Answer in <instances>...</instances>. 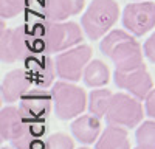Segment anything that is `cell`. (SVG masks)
Here are the masks:
<instances>
[{
  "mask_svg": "<svg viewBox=\"0 0 155 149\" xmlns=\"http://www.w3.org/2000/svg\"><path fill=\"white\" fill-rule=\"evenodd\" d=\"M118 17L120 5L115 0H92L81 17V25L88 39L98 41L110 31Z\"/></svg>",
  "mask_w": 155,
  "mask_h": 149,
  "instance_id": "3957f363",
  "label": "cell"
},
{
  "mask_svg": "<svg viewBox=\"0 0 155 149\" xmlns=\"http://www.w3.org/2000/svg\"><path fill=\"white\" fill-rule=\"evenodd\" d=\"M113 93L109 89H98V90H92L88 96V109L93 115L96 117H106L107 109L110 106Z\"/></svg>",
  "mask_w": 155,
  "mask_h": 149,
  "instance_id": "d6986e66",
  "label": "cell"
},
{
  "mask_svg": "<svg viewBox=\"0 0 155 149\" xmlns=\"http://www.w3.org/2000/svg\"><path fill=\"white\" fill-rule=\"evenodd\" d=\"M53 95L51 92L42 89H30L20 98V110L28 120L33 121H44L48 118L53 109Z\"/></svg>",
  "mask_w": 155,
  "mask_h": 149,
  "instance_id": "30bf717a",
  "label": "cell"
},
{
  "mask_svg": "<svg viewBox=\"0 0 155 149\" xmlns=\"http://www.w3.org/2000/svg\"><path fill=\"white\" fill-rule=\"evenodd\" d=\"M73 147H74L73 140L64 132L50 135L45 141V149H73Z\"/></svg>",
  "mask_w": 155,
  "mask_h": 149,
  "instance_id": "7402d4cb",
  "label": "cell"
},
{
  "mask_svg": "<svg viewBox=\"0 0 155 149\" xmlns=\"http://www.w3.org/2000/svg\"><path fill=\"white\" fill-rule=\"evenodd\" d=\"M90 59H92V48L85 44H79L65 51H61L54 61L58 76L70 82L79 81L81 78H84V70Z\"/></svg>",
  "mask_w": 155,
  "mask_h": 149,
  "instance_id": "52a82bcc",
  "label": "cell"
},
{
  "mask_svg": "<svg viewBox=\"0 0 155 149\" xmlns=\"http://www.w3.org/2000/svg\"><path fill=\"white\" fill-rule=\"evenodd\" d=\"M135 149H149V147H144V146H140V144H138V146H137Z\"/></svg>",
  "mask_w": 155,
  "mask_h": 149,
  "instance_id": "d4e9b609",
  "label": "cell"
},
{
  "mask_svg": "<svg viewBox=\"0 0 155 149\" xmlns=\"http://www.w3.org/2000/svg\"><path fill=\"white\" fill-rule=\"evenodd\" d=\"M143 104L130 93H113L106 114V121L112 126L137 127L143 121Z\"/></svg>",
  "mask_w": 155,
  "mask_h": 149,
  "instance_id": "8992f818",
  "label": "cell"
},
{
  "mask_svg": "<svg viewBox=\"0 0 155 149\" xmlns=\"http://www.w3.org/2000/svg\"><path fill=\"white\" fill-rule=\"evenodd\" d=\"M85 0H44L41 8V17L45 20L64 22L76 16L84 9Z\"/></svg>",
  "mask_w": 155,
  "mask_h": 149,
  "instance_id": "4fadbf2b",
  "label": "cell"
},
{
  "mask_svg": "<svg viewBox=\"0 0 155 149\" xmlns=\"http://www.w3.org/2000/svg\"><path fill=\"white\" fill-rule=\"evenodd\" d=\"M28 0H0V16L2 19H12L25 9Z\"/></svg>",
  "mask_w": 155,
  "mask_h": 149,
  "instance_id": "44dd1931",
  "label": "cell"
},
{
  "mask_svg": "<svg viewBox=\"0 0 155 149\" xmlns=\"http://www.w3.org/2000/svg\"><path fill=\"white\" fill-rule=\"evenodd\" d=\"M71 132L81 143L90 144L98 140L101 132V121L96 115H81L71 123Z\"/></svg>",
  "mask_w": 155,
  "mask_h": 149,
  "instance_id": "2e32d148",
  "label": "cell"
},
{
  "mask_svg": "<svg viewBox=\"0 0 155 149\" xmlns=\"http://www.w3.org/2000/svg\"><path fill=\"white\" fill-rule=\"evenodd\" d=\"M33 79L27 68H16L8 71L2 81V96L6 103H16L31 89Z\"/></svg>",
  "mask_w": 155,
  "mask_h": 149,
  "instance_id": "7c38bea8",
  "label": "cell"
},
{
  "mask_svg": "<svg viewBox=\"0 0 155 149\" xmlns=\"http://www.w3.org/2000/svg\"><path fill=\"white\" fill-rule=\"evenodd\" d=\"M84 81L88 87H102L110 81V70L107 64L99 59L90 61L84 70Z\"/></svg>",
  "mask_w": 155,
  "mask_h": 149,
  "instance_id": "ac0fdd59",
  "label": "cell"
},
{
  "mask_svg": "<svg viewBox=\"0 0 155 149\" xmlns=\"http://www.w3.org/2000/svg\"><path fill=\"white\" fill-rule=\"evenodd\" d=\"M137 143L149 149H155V121H143L137 129Z\"/></svg>",
  "mask_w": 155,
  "mask_h": 149,
  "instance_id": "ffe728a7",
  "label": "cell"
},
{
  "mask_svg": "<svg viewBox=\"0 0 155 149\" xmlns=\"http://www.w3.org/2000/svg\"><path fill=\"white\" fill-rule=\"evenodd\" d=\"M2 149H9V147H2Z\"/></svg>",
  "mask_w": 155,
  "mask_h": 149,
  "instance_id": "4316f807",
  "label": "cell"
},
{
  "mask_svg": "<svg viewBox=\"0 0 155 149\" xmlns=\"http://www.w3.org/2000/svg\"><path fill=\"white\" fill-rule=\"evenodd\" d=\"M34 55V44L31 30L27 27L5 28L2 23L0 31V59L5 64L27 61Z\"/></svg>",
  "mask_w": 155,
  "mask_h": 149,
  "instance_id": "277c9868",
  "label": "cell"
},
{
  "mask_svg": "<svg viewBox=\"0 0 155 149\" xmlns=\"http://www.w3.org/2000/svg\"><path fill=\"white\" fill-rule=\"evenodd\" d=\"M54 112L61 120H71L81 115L87 107V93L70 81H58L51 87Z\"/></svg>",
  "mask_w": 155,
  "mask_h": 149,
  "instance_id": "5b68a950",
  "label": "cell"
},
{
  "mask_svg": "<svg viewBox=\"0 0 155 149\" xmlns=\"http://www.w3.org/2000/svg\"><path fill=\"white\" fill-rule=\"evenodd\" d=\"M144 55L146 58L152 62V64H155V33L150 34V37L144 42Z\"/></svg>",
  "mask_w": 155,
  "mask_h": 149,
  "instance_id": "603a6c76",
  "label": "cell"
},
{
  "mask_svg": "<svg viewBox=\"0 0 155 149\" xmlns=\"http://www.w3.org/2000/svg\"><path fill=\"white\" fill-rule=\"evenodd\" d=\"M146 114L150 118H155V89L146 98Z\"/></svg>",
  "mask_w": 155,
  "mask_h": 149,
  "instance_id": "cb8c5ba5",
  "label": "cell"
},
{
  "mask_svg": "<svg viewBox=\"0 0 155 149\" xmlns=\"http://www.w3.org/2000/svg\"><path fill=\"white\" fill-rule=\"evenodd\" d=\"M79 149H88V147H79Z\"/></svg>",
  "mask_w": 155,
  "mask_h": 149,
  "instance_id": "484cf974",
  "label": "cell"
},
{
  "mask_svg": "<svg viewBox=\"0 0 155 149\" xmlns=\"http://www.w3.org/2000/svg\"><path fill=\"white\" fill-rule=\"evenodd\" d=\"M27 117L23 115L20 107L8 106L3 107L0 112V137L2 140H12L17 135V132L22 129V126L27 123Z\"/></svg>",
  "mask_w": 155,
  "mask_h": 149,
  "instance_id": "9a60e30c",
  "label": "cell"
},
{
  "mask_svg": "<svg viewBox=\"0 0 155 149\" xmlns=\"http://www.w3.org/2000/svg\"><path fill=\"white\" fill-rule=\"evenodd\" d=\"M30 30L33 34L34 53H61L84 41V33L76 22H53L42 19Z\"/></svg>",
  "mask_w": 155,
  "mask_h": 149,
  "instance_id": "6da1fadb",
  "label": "cell"
},
{
  "mask_svg": "<svg viewBox=\"0 0 155 149\" xmlns=\"http://www.w3.org/2000/svg\"><path fill=\"white\" fill-rule=\"evenodd\" d=\"M113 78H115V84L121 90H127L130 95L140 99H146L147 95L153 90V81L146 70V65L134 70H127V71L115 70Z\"/></svg>",
  "mask_w": 155,
  "mask_h": 149,
  "instance_id": "9c48e42d",
  "label": "cell"
},
{
  "mask_svg": "<svg viewBox=\"0 0 155 149\" xmlns=\"http://www.w3.org/2000/svg\"><path fill=\"white\" fill-rule=\"evenodd\" d=\"M45 132L47 126L44 121L27 120L17 135L11 140V144L14 149H45V143L41 140Z\"/></svg>",
  "mask_w": 155,
  "mask_h": 149,
  "instance_id": "5bb4252c",
  "label": "cell"
},
{
  "mask_svg": "<svg viewBox=\"0 0 155 149\" xmlns=\"http://www.w3.org/2000/svg\"><path fill=\"white\" fill-rule=\"evenodd\" d=\"M123 25L134 36H143L155 27V3L137 2L129 3L123 12Z\"/></svg>",
  "mask_w": 155,
  "mask_h": 149,
  "instance_id": "ba28073f",
  "label": "cell"
},
{
  "mask_svg": "<svg viewBox=\"0 0 155 149\" xmlns=\"http://www.w3.org/2000/svg\"><path fill=\"white\" fill-rule=\"evenodd\" d=\"M143 50L141 44L124 30H112L101 41L102 55L109 56L116 65V70L121 71L143 67Z\"/></svg>",
  "mask_w": 155,
  "mask_h": 149,
  "instance_id": "7a4b0ae2",
  "label": "cell"
},
{
  "mask_svg": "<svg viewBox=\"0 0 155 149\" xmlns=\"http://www.w3.org/2000/svg\"><path fill=\"white\" fill-rule=\"evenodd\" d=\"M27 61L30 62V65H27V71L30 73L34 84H37L39 87H44V89L53 84L58 70H56V62L50 58V55L34 53Z\"/></svg>",
  "mask_w": 155,
  "mask_h": 149,
  "instance_id": "8fae6325",
  "label": "cell"
},
{
  "mask_svg": "<svg viewBox=\"0 0 155 149\" xmlns=\"http://www.w3.org/2000/svg\"><path fill=\"white\" fill-rule=\"evenodd\" d=\"M95 149H130L126 127L109 124V127H106L96 141Z\"/></svg>",
  "mask_w": 155,
  "mask_h": 149,
  "instance_id": "e0dca14e",
  "label": "cell"
}]
</instances>
